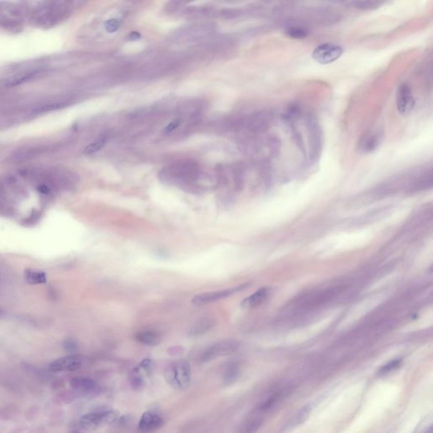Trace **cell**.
<instances>
[{"label":"cell","mask_w":433,"mask_h":433,"mask_svg":"<svg viewBox=\"0 0 433 433\" xmlns=\"http://www.w3.org/2000/svg\"><path fill=\"white\" fill-rule=\"evenodd\" d=\"M164 378L175 389L181 391L186 389L191 380L190 364L184 361L172 363L166 368Z\"/></svg>","instance_id":"cell-1"},{"label":"cell","mask_w":433,"mask_h":433,"mask_svg":"<svg viewBox=\"0 0 433 433\" xmlns=\"http://www.w3.org/2000/svg\"><path fill=\"white\" fill-rule=\"evenodd\" d=\"M240 348V343L234 340H222L207 347L200 357V361L206 363L232 355Z\"/></svg>","instance_id":"cell-2"},{"label":"cell","mask_w":433,"mask_h":433,"mask_svg":"<svg viewBox=\"0 0 433 433\" xmlns=\"http://www.w3.org/2000/svg\"><path fill=\"white\" fill-rule=\"evenodd\" d=\"M116 418L117 414L113 410L91 412L82 415L79 420V425L84 430L93 431L114 422Z\"/></svg>","instance_id":"cell-3"},{"label":"cell","mask_w":433,"mask_h":433,"mask_svg":"<svg viewBox=\"0 0 433 433\" xmlns=\"http://www.w3.org/2000/svg\"><path fill=\"white\" fill-rule=\"evenodd\" d=\"M343 47L333 43H324L318 45L312 52V58L318 64L329 65L342 56Z\"/></svg>","instance_id":"cell-4"},{"label":"cell","mask_w":433,"mask_h":433,"mask_svg":"<svg viewBox=\"0 0 433 433\" xmlns=\"http://www.w3.org/2000/svg\"><path fill=\"white\" fill-rule=\"evenodd\" d=\"M88 363V358L84 355H72L58 359L50 363L49 370L53 372L77 371Z\"/></svg>","instance_id":"cell-5"},{"label":"cell","mask_w":433,"mask_h":433,"mask_svg":"<svg viewBox=\"0 0 433 433\" xmlns=\"http://www.w3.org/2000/svg\"><path fill=\"white\" fill-rule=\"evenodd\" d=\"M247 286H248V284H243V285L234 287V288H230V289L198 294L194 297L193 299H191V301H192V304L195 305H207V304H211V303L216 302L220 299L227 298L228 296H231L236 292H239L240 290L246 289V287Z\"/></svg>","instance_id":"cell-6"},{"label":"cell","mask_w":433,"mask_h":433,"mask_svg":"<svg viewBox=\"0 0 433 433\" xmlns=\"http://www.w3.org/2000/svg\"><path fill=\"white\" fill-rule=\"evenodd\" d=\"M396 104L400 114L408 115L414 109L415 100L411 88L406 83L399 86L396 94Z\"/></svg>","instance_id":"cell-7"},{"label":"cell","mask_w":433,"mask_h":433,"mask_svg":"<svg viewBox=\"0 0 433 433\" xmlns=\"http://www.w3.org/2000/svg\"><path fill=\"white\" fill-rule=\"evenodd\" d=\"M164 421L160 414L154 411H146L141 415L138 430L141 433H153L162 427Z\"/></svg>","instance_id":"cell-8"},{"label":"cell","mask_w":433,"mask_h":433,"mask_svg":"<svg viewBox=\"0 0 433 433\" xmlns=\"http://www.w3.org/2000/svg\"><path fill=\"white\" fill-rule=\"evenodd\" d=\"M383 135L379 131H368L362 136L359 141V150L364 153L374 152L379 147Z\"/></svg>","instance_id":"cell-9"},{"label":"cell","mask_w":433,"mask_h":433,"mask_svg":"<svg viewBox=\"0 0 433 433\" xmlns=\"http://www.w3.org/2000/svg\"><path fill=\"white\" fill-rule=\"evenodd\" d=\"M69 384L73 389L80 393H93L98 389L97 383L90 377H75L72 378Z\"/></svg>","instance_id":"cell-10"},{"label":"cell","mask_w":433,"mask_h":433,"mask_svg":"<svg viewBox=\"0 0 433 433\" xmlns=\"http://www.w3.org/2000/svg\"><path fill=\"white\" fill-rule=\"evenodd\" d=\"M268 296V289L266 288V287H263L262 289H260V290L256 291L255 293L252 294L251 296H250L249 297H247L246 299H243L240 305L243 308H255L256 306H258V305L264 302Z\"/></svg>","instance_id":"cell-11"},{"label":"cell","mask_w":433,"mask_h":433,"mask_svg":"<svg viewBox=\"0 0 433 433\" xmlns=\"http://www.w3.org/2000/svg\"><path fill=\"white\" fill-rule=\"evenodd\" d=\"M136 340L144 345L157 346L161 343V336L156 331L145 329L136 334Z\"/></svg>","instance_id":"cell-12"},{"label":"cell","mask_w":433,"mask_h":433,"mask_svg":"<svg viewBox=\"0 0 433 433\" xmlns=\"http://www.w3.org/2000/svg\"><path fill=\"white\" fill-rule=\"evenodd\" d=\"M214 325V321L211 318H202L197 320L191 327H190L189 334L190 336H200L206 334L209 330L212 329Z\"/></svg>","instance_id":"cell-13"},{"label":"cell","mask_w":433,"mask_h":433,"mask_svg":"<svg viewBox=\"0 0 433 433\" xmlns=\"http://www.w3.org/2000/svg\"><path fill=\"white\" fill-rule=\"evenodd\" d=\"M310 31L308 27L305 26L302 24H293V25H288L285 28V34L290 38L293 39H304L309 36Z\"/></svg>","instance_id":"cell-14"},{"label":"cell","mask_w":433,"mask_h":433,"mask_svg":"<svg viewBox=\"0 0 433 433\" xmlns=\"http://www.w3.org/2000/svg\"><path fill=\"white\" fill-rule=\"evenodd\" d=\"M311 411V409L309 407H304L302 410H300L299 412H297V414L294 416L292 419H290V421L286 424V426L284 427V432L290 431V429H293L294 427L299 426L300 424L303 423L305 421V419L308 417L309 413Z\"/></svg>","instance_id":"cell-15"},{"label":"cell","mask_w":433,"mask_h":433,"mask_svg":"<svg viewBox=\"0 0 433 433\" xmlns=\"http://www.w3.org/2000/svg\"><path fill=\"white\" fill-rule=\"evenodd\" d=\"M25 280L30 284H45L47 282V276L43 272L34 271L31 269H26L24 273Z\"/></svg>","instance_id":"cell-16"},{"label":"cell","mask_w":433,"mask_h":433,"mask_svg":"<svg viewBox=\"0 0 433 433\" xmlns=\"http://www.w3.org/2000/svg\"><path fill=\"white\" fill-rule=\"evenodd\" d=\"M37 75H38L37 71L25 72V73H22V74H17L7 81V85L9 87H16V86H19V85L25 83L26 81H30Z\"/></svg>","instance_id":"cell-17"},{"label":"cell","mask_w":433,"mask_h":433,"mask_svg":"<svg viewBox=\"0 0 433 433\" xmlns=\"http://www.w3.org/2000/svg\"><path fill=\"white\" fill-rule=\"evenodd\" d=\"M349 6L356 10H372L378 9L379 7L384 4V2L378 1H354L349 2Z\"/></svg>","instance_id":"cell-18"},{"label":"cell","mask_w":433,"mask_h":433,"mask_svg":"<svg viewBox=\"0 0 433 433\" xmlns=\"http://www.w3.org/2000/svg\"><path fill=\"white\" fill-rule=\"evenodd\" d=\"M106 137H101L99 138L98 140H95L94 142H92V143L90 144L89 146L86 147V149H85V153L90 155V154H93V153H97L99 150L103 148V146L106 143Z\"/></svg>","instance_id":"cell-19"},{"label":"cell","mask_w":433,"mask_h":433,"mask_svg":"<svg viewBox=\"0 0 433 433\" xmlns=\"http://www.w3.org/2000/svg\"><path fill=\"white\" fill-rule=\"evenodd\" d=\"M237 376H238V369H237L236 365L234 364L229 365V366L225 371V377H224L225 384H232L234 379H236Z\"/></svg>","instance_id":"cell-20"},{"label":"cell","mask_w":433,"mask_h":433,"mask_svg":"<svg viewBox=\"0 0 433 433\" xmlns=\"http://www.w3.org/2000/svg\"><path fill=\"white\" fill-rule=\"evenodd\" d=\"M400 365H401V360H395L393 362H390L389 363L384 365V366L381 368L380 370L378 371V374L384 375L389 373L390 371H393L399 367Z\"/></svg>","instance_id":"cell-21"},{"label":"cell","mask_w":433,"mask_h":433,"mask_svg":"<svg viewBox=\"0 0 433 433\" xmlns=\"http://www.w3.org/2000/svg\"><path fill=\"white\" fill-rule=\"evenodd\" d=\"M121 20L110 19L105 22V29L109 33H113L118 30L121 25Z\"/></svg>","instance_id":"cell-22"},{"label":"cell","mask_w":433,"mask_h":433,"mask_svg":"<svg viewBox=\"0 0 433 433\" xmlns=\"http://www.w3.org/2000/svg\"><path fill=\"white\" fill-rule=\"evenodd\" d=\"M64 103L65 102H54V103H48L47 105L41 107L40 109H38V113L40 114V113L49 112V111H53L55 109H60L63 106H65Z\"/></svg>","instance_id":"cell-23"},{"label":"cell","mask_w":433,"mask_h":433,"mask_svg":"<svg viewBox=\"0 0 433 433\" xmlns=\"http://www.w3.org/2000/svg\"><path fill=\"white\" fill-rule=\"evenodd\" d=\"M64 348L68 352H75L78 349V344L75 340L68 339L64 342Z\"/></svg>","instance_id":"cell-24"},{"label":"cell","mask_w":433,"mask_h":433,"mask_svg":"<svg viewBox=\"0 0 433 433\" xmlns=\"http://www.w3.org/2000/svg\"><path fill=\"white\" fill-rule=\"evenodd\" d=\"M181 120L180 119H175L174 121H172L169 125L166 127V133H170L172 131H175V129H177L180 125H181Z\"/></svg>","instance_id":"cell-25"},{"label":"cell","mask_w":433,"mask_h":433,"mask_svg":"<svg viewBox=\"0 0 433 433\" xmlns=\"http://www.w3.org/2000/svg\"><path fill=\"white\" fill-rule=\"evenodd\" d=\"M140 33H139L137 31H132L127 37V39L130 41H137L138 39H140Z\"/></svg>","instance_id":"cell-26"},{"label":"cell","mask_w":433,"mask_h":433,"mask_svg":"<svg viewBox=\"0 0 433 433\" xmlns=\"http://www.w3.org/2000/svg\"><path fill=\"white\" fill-rule=\"evenodd\" d=\"M38 191L42 194H45V195H47V194L49 193L50 189L48 188V186H47L46 184H40L39 186H38Z\"/></svg>","instance_id":"cell-27"},{"label":"cell","mask_w":433,"mask_h":433,"mask_svg":"<svg viewBox=\"0 0 433 433\" xmlns=\"http://www.w3.org/2000/svg\"><path fill=\"white\" fill-rule=\"evenodd\" d=\"M3 310H2V309L0 308V317H1V316L3 315Z\"/></svg>","instance_id":"cell-28"},{"label":"cell","mask_w":433,"mask_h":433,"mask_svg":"<svg viewBox=\"0 0 433 433\" xmlns=\"http://www.w3.org/2000/svg\"></svg>","instance_id":"cell-29"}]
</instances>
